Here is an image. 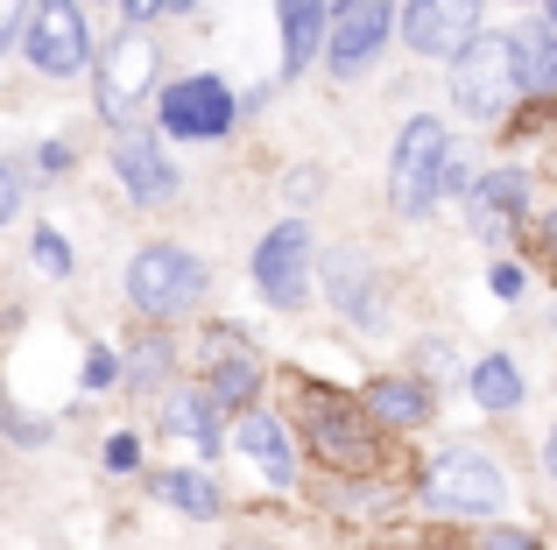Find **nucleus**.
I'll return each mask as SVG.
<instances>
[{
  "label": "nucleus",
  "instance_id": "obj_1",
  "mask_svg": "<svg viewBox=\"0 0 557 550\" xmlns=\"http://www.w3.org/2000/svg\"><path fill=\"white\" fill-rule=\"evenodd\" d=\"M451 163V135L437 113H417V121L403 127V141H395V163H388V205L403 212V220H423V212L437 205V177H445Z\"/></svg>",
  "mask_w": 557,
  "mask_h": 550
},
{
  "label": "nucleus",
  "instance_id": "obj_2",
  "mask_svg": "<svg viewBox=\"0 0 557 550\" xmlns=\"http://www.w3.org/2000/svg\"><path fill=\"white\" fill-rule=\"evenodd\" d=\"M423 501L437 515H494L508 501V480L480 445H451V452H437L423 466Z\"/></svg>",
  "mask_w": 557,
  "mask_h": 550
},
{
  "label": "nucleus",
  "instance_id": "obj_3",
  "mask_svg": "<svg viewBox=\"0 0 557 550\" xmlns=\"http://www.w3.org/2000/svg\"><path fill=\"white\" fill-rule=\"evenodd\" d=\"M127 297H135L141 317H177L190 303L205 297V268L198 254L170 248V240H156V248H141L135 262H127Z\"/></svg>",
  "mask_w": 557,
  "mask_h": 550
},
{
  "label": "nucleus",
  "instance_id": "obj_4",
  "mask_svg": "<svg viewBox=\"0 0 557 550\" xmlns=\"http://www.w3.org/2000/svg\"><path fill=\"white\" fill-rule=\"evenodd\" d=\"M516 50H508V36H480L466 57H451V107L466 113V121H502L508 99H516Z\"/></svg>",
  "mask_w": 557,
  "mask_h": 550
},
{
  "label": "nucleus",
  "instance_id": "obj_5",
  "mask_svg": "<svg viewBox=\"0 0 557 550\" xmlns=\"http://www.w3.org/2000/svg\"><path fill=\"white\" fill-rule=\"evenodd\" d=\"M28 57L42 78H78L92 57V22L78 0H36L28 8Z\"/></svg>",
  "mask_w": 557,
  "mask_h": 550
},
{
  "label": "nucleus",
  "instance_id": "obj_6",
  "mask_svg": "<svg viewBox=\"0 0 557 550\" xmlns=\"http://www.w3.org/2000/svg\"><path fill=\"white\" fill-rule=\"evenodd\" d=\"M304 424H311V445L332 459V466H374V416L360 410V402H339L332 388H311V410H304Z\"/></svg>",
  "mask_w": 557,
  "mask_h": 550
},
{
  "label": "nucleus",
  "instance_id": "obj_7",
  "mask_svg": "<svg viewBox=\"0 0 557 550\" xmlns=\"http://www.w3.org/2000/svg\"><path fill=\"white\" fill-rule=\"evenodd\" d=\"M403 42L417 57H466L480 42V0H409Z\"/></svg>",
  "mask_w": 557,
  "mask_h": 550
},
{
  "label": "nucleus",
  "instance_id": "obj_8",
  "mask_svg": "<svg viewBox=\"0 0 557 550\" xmlns=\"http://www.w3.org/2000/svg\"><path fill=\"white\" fill-rule=\"evenodd\" d=\"M255 283H261V297L283 303V311H297V303L311 297V234H304V220H283L255 248Z\"/></svg>",
  "mask_w": 557,
  "mask_h": 550
},
{
  "label": "nucleus",
  "instance_id": "obj_9",
  "mask_svg": "<svg viewBox=\"0 0 557 550\" xmlns=\"http://www.w3.org/2000/svg\"><path fill=\"white\" fill-rule=\"evenodd\" d=\"M149 85H156V42L141 36V28H127V36L99 57V113H107L113 127H127V113L141 107Z\"/></svg>",
  "mask_w": 557,
  "mask_h": 550
},
{
  "label": "nucleus",
  "instance_id": "obj_10",
  "mask_svg": "<svg viewBox=\"0 0 557 550\" xmlns=\"http://www.w3.org/2000/svg\"><path fill=\"white\" fill-rule=\"evenodd\" d=\"M163 127L177 141H219L233 127V92L226 78H212V71H198V78H177L163 92Z\"/></svg>",
  "mask_w": 557,
  "mask_h": 550
},
{
  "label": "nucleus",
  "instance_id": "obj_11",
  "mask_svg": "<svg viewBox=\"0 0 557 550\" xmlns=\"http://www.w3.org/2000/svg\"><path fill=\"white\" fill-rule=\"evenodd\" d=\"M388 28H395V8H388V0H339V14H332V36H325L332 71H339V78H360V71L381 57Z\"/></svg>",
  "mask_w": 557,
  "mask_h": 550
},
{
  "label": "nucleus",
  "instance_id": "obj_12",
  "mask_svg": "<svg viewBox=\"0 0 557 550\" xmlns=\"http://www.w3.org/2000/svg\"><path fill=\"white\" fill-rule=\"evenodd\" d=\"M113 170H121L135 205H170V198H177V170L163 163L149 127H121V135H113Z\"/></svg>",
  "mask_w": 557,
  "mask_h": 550
},
{
  "label": "nucleus",
  "instance_id": "obj_13",
  "mask_svg": "<svg viewBox=\"0 0 557 550\" xmlns=\"http://www.w3.org/2000/svg\"><path fill=\"white\" fill-rule=\"evenodd\" d=\"M466 198H473V226H480V240H502L508 226L530 212V177H522V170H494V177H480Z\"/></svg>",
  "mask_w": 557,
  "mask_h": 550
},
{
  "label": "nucleus",
  "instance_id": "obj_14",
  "mask_svg": "<svg viewBox=\"0 0 557 550\" xmlns=\"http://www.w3.org/2000/svg\"><path fill=\"white\" fill-rule=\"evenodd\" d=\"M233 445H240L247 459H261V473H269L275 487H289V480H297V445H289L283 416L247 410V416H240V430H233Z\"/></svg>",
  "mask_w": 557,
  "mask_h": 550
},
{
  "label": "nucleus",
  "instance_id": "obj_15",
  "mask_svg": "<svg viewBox=\"0 0 557 550\" xmlns=\"http://www.w3.org/2000/svg\"><path fill=\"white\" fill-rule=\"evenodd\" d=\"M360 410H368L374 424H388V430H417L423 416H431V388H423L417 374H381V382H368Z\"/></svg>",
  "mask_w": 557,
  "mask_h": 550
},
{
  "label": "nucleus",
  "instance_id": "obj_16",
  "mask_svg": "<svg viewBox=\"0 0 557 550\" xmlns=\"http://www.w3.org/2000/svg\"><path fill=\"white\" fill-rule=\"evenodd\" d=\"M508 50H516V85L522 92H557V28L544 22V14H530V22L508 36Z\"/></svg>",
  "mask_w": 557,
  "mask_h": 550
},
{
  "label": "nucleus",
  "instance_id": "obj_17",
  "mask_svg": "<svg viewBox=\"0 0 557 550\" xmlns=\"http://www.w3.org/2000/svg\"><path fill=\"white\" fill-rule=\"evenodd\" d=\"M325 289H332V303H339L354 325H381V303H374V275H368V262H360L354 248H339L325 262Z\"/></svg>",
  "mask_w": 557,
  "mask_h": 550
},
{
  "label": "nucleus",
  "instance_id": "obj_18",
  "mask_svg": "<svg viewBox=\"0 0 557 550\" xmlns=\"http://www.w3.org/2000/svg\"><path fill=\"white\" fill-rule=\"evenodd\" d=\"M275 8H283V71L297 78V71L318 57V42H325L332 8L325 0H275Z\"/></svg>",
  "mask_w": 557,
  "mask_h": 550
},
{
  "label": "nucleus",
  "instance_id": "obj_19",
  "mask_svg": "<svg viewBox=\"0 0 557 550\" xmlns=\"http://www.w3.org/2000/svg\"><path fill=\"white\" fill-rule=\"evenodd\" d=\"M163 424H170V438H190L198 452H212L219 445V402L205 396V388H177V396L163 402Z\"/></svg>",
  "mask_w": 557,
  "mask_h": 550
},
{
  "label": "nucleus",
  "instance_id": "obj_20",
  "mask_svg": "<svg viewBox=\"0 0 557 550\" xmlns=\"http://www.w3.org/2000/svg\"><path fill=\"white\" fill-rule=\"evenodd\" d=\"M255 388H261V367L240 353V346L212 360V382H205V396H212L219 410H247V402H255Z\"/></svg>",
  "mask_w": 557,
  "mask_h": 550
},
{
  "label": "nucleus",
  "instance_id": "obj_21",
  "mask_svg": "<svg viewBox=\"0 0 557 550\" xmlns=\"http://www.w3.org/2000/svg\"><path fill=\"white\" fill-rule=\"evenodd\" d=\"M473 402H480V410H494V416L522 410V374H516V360H508V353H487L473 367Z\"/></svg>",
  "mask_w": 557,
  "mask_h": 550
},
{
  "label": "nucleus",
  "instance_id": "obj_22",
  "mask_svg": "<svg viewBox=\"0 0 557 550\" xmlns=\"http://www.w3.org/2000/svg\"><path fill=\"white\" fill-rule=\"evenodd\" d=\"M156 495H163L170 509H184V515H219V487L205 480V473H163Z\"/></svg>",
  "mask_w": 557,
  "mask_h": 550
},
{
  "label": "nucleus",
  "instance_id": "obj_23",
  "mask_svg": "<svg viewBox=\"0 0 557 550\" xmlns=\"http://www.w3.org/2000/svg\"><path fill=\"white\" fill-rule=\"evenodd\" d=\"M163 367H170V346L163 339H141L135 353H127L121 374H127V382H163Z\"/></svg>",
  "mask_w": 557,
  "mask_h": 550
},
{
  "label": "nucleus",
  "instance_id": "obj_24",
  "mask_svg": "<svg viewBox=\"0 0 557 550\" xmlns=\"http://www.w3.org/2000/svg\"><path fill=\"white\" fill-rule=\"evenodd\" d=\"M36 262L50 268V275H64V268H71V240L57 234V226H42V234H36Z\"/></svg>",
  "mask_w": 557,
  "mask_h": 550
},
{
  "label": "nucleus",
  "instance_id": "obj_25",
  "mask_svg": "<svg viewBox=\"0 0 557 550\" xmlns=\"http://www.w3.org/2000/svg\"><path fill=\"white\" fill-rule=\"evenodd\" d=\"M28 28V0H0V57L14 50V36Z\"/></svg>",
  "mask_w": 557,
  "mask_h": 550
},
{
  "label": "nucleus",
  "instance_id": "obj_26",
  "mask_svg": "<svg viewBox=\"0 0 557 550\" xmlns=\"http://www.w3.org/2000/svg\"><path fill=\"white\" fill-rule=\"evenodd\" d=\"M135 466H141V445H135V438L121 430V438L107 445V473H135Z\"/></svg>",
  "mask_w": 557,
  "mask_h": 550
},
{
  "label": "nucleus",
  "instance_id": "obj_27",
  "mask_svg": "<svg viewBox=\"0 0 557 550\" xmlns=\"http://www.w3.org/2000/svg\"><path fill=\"white\" fill-rule=\"evenodd\" d=\"M480 550H544V543H536L530 529H508L502 523V529H487V543H480Z\"/></svg>",
  "mask_w": 557,
  "mask_h": 550
},
{
  "label": "nucleus",
  "instance_id": "obj_28",
  "mask_svg": "<svg viewBox=\"0 0 557 550\" xmlns=\"http://www.w3.org/2000/svg\"><path fill=\"white\" fill-rule=\"evenodd\" d=\"M14 212H22V184H14V170L0 163V226H8Z\"/></svg>",
  "mask_w": 557,
  "mask_h": 550
},
{
  "label": "nucleus",
  "instance_id": "obj_29",
  "mask_svg": "<svg viewBox=\"0 0 557 550\" xmlns=\"http://www.w3.org/2000/svg\"><path fill=\"white\" fill-rule=\"evenodd\" d=\"M170 8V0H121V14H127V22H135V28H149L156 22V14H163Z\"/></svg>",
  "mask_w": 557,
  "mask_h": 550
},
{
  "label": "nucleus",
  "instance_id": "obj_30",
  "mask_svg": "<svg viewBox=\"0 0 557 550\" xmlns=\"http://www.w3.org/2000/svg\"><path fill=\"white\" fill-rule=\"evenodd\" d=\"M494 297H522V268L516 262H494Z\"/></svg>",
  "mask_w": 557,
  "mask_h": 550
},
{
  "label": "nucleus",
  "instance_id": "obj_31",
  "mask_svg": "<svg viewBox=\"0 0 557 550\" xmlns=\"http://www.w3.org/2000/svg\"><path fill=\"white\" fill-rule=\"evenodd\" d=\"M113 374H121V367H113V353H92V360H85V388H107Z\"/></svg>",
  "mask_w": 557,
  "mask_h": 550
},
{
  "label": "nucleus",
  "instance_id": "obj_32",
  "mask_svg": "<svg viewBox=\"0 0 557 550\" xmlns=\"http://www.w3.org/2000/svg\"><path fill=\"white\" fill-rule=\"evenodd\" d=\"M36 163H42V170H64V163H71V149H64V141H42Z\"/></svg>",
  "mask_w": 557,
  "mask_h": 550
},
{
  "label": "nucleus",
  "instance_id": "obj_33",
  "mask_svg": "<svg viewBox=\"0 0 557 550\" xmlns=\"http://www.w3.org/2000/svg\"><path fill=\"white\" fill-rule=\"evenodd\" d=\"M544 473L557 480V424H550V438H544Z\"/></svg>",
  "mask_w": 557,
  "mask_h": 550
},
{
  "label": "nucleus",
  "instance_id": "obj_34",
  "mask_svg": "<svg viewBox=\"0 0 557 550\" xmlns=\"http://www.w3.org/2000/svg\"><path fill=\"white\" fill-rule=\"evenodd\" d=\"M544 234H550V240H557V205H550V212H544Z\"/></svg>",
  "mask_w": 557,
  "mask_h": 550
},
{
  "label": "nucleus",
  "instance_id": "obj_35",
  "mask_svg": "<svg viewBox=\"0 0 557 550\" xmlns=\"http://www.w3.org/2000/svg\"><path fill=\"white\" fill-rule=\"evenodd\" d=\"M177 8H190V0H177Z\"/></svg>",
  "mask_w": 557,
  "mask_h": 550
},
{
  "label": "nucleus",
  "instance_id": "obj_36",
  "mask_svg": "<svg viewBox=\"0 0 557 550\" xmlns=\"http://www.w3.org/2000/svg\"><path fill=\"white\" fill-rule=\"evenodd\" d=\"M550 170H557V155H550Z\"/></svg>",
  "mask_w": 557,
  "mask_h": 550
},
{
  "label": "nucleus",
  "instance_id": "obj_37",
  "mask_svg": "<svg viewBox=\"0 0 557 550\" xmlns=\"http://www.w3.org/2000/svg\"><path fill=\"white\" fill-rule=\"evenodd\" d=\"M536 8H544V0H536Z\"/></svg>",
  "mask_w": 557,
  "mask_h": 550
}]
</instances>
